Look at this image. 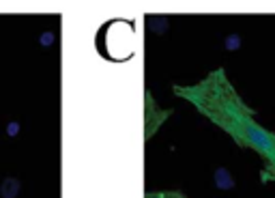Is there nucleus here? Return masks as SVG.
Masks as SVG:
<instances>
[{
	"mask_svg": "<svg viewBox=\"0 0 275 198\" xmlns=\"http://www.w3.org/2000/svg\"><path fill=\"white\" fill-rule=\"evenodd\" d=\"M144 198H187V194L179 192V189H164V192H147Z\"/></svg>",
	"mask_w": 275,
	"mask_h": 198,
	"instance_id": "4",
	"label": "nucleus"
},
{
	"mask_svg": "<svg viewBox=\"0 0 275 198\" xmlns=\"http://www.w3.org/2000/svg\"><path fill=\"white\" fill-rule=\"evenodd\" d=\"M215 185L222 189H230V187H234V179L226 168H217L215 170Z\"/></svg>",
	"mask_w": 275,
	"mask_h": 198,
	"instance_id": "3",
	"label": "nucleus"
},
{
	"mask_svg": "<svg viewBox=\"0 0 275 198\" xmlns=\"http://www.w3.org/2000/svg\"><path fill=\"white\" fill-rule=\"evenodd\" d=\"M172 116L170 108H159L151 91H144V140H151L157 134V129Z\"/></svg>",
	"mask_w": 275,
	"mask_h": 198,
	"instance_id": "2",
	"label": "nucleus"
},
{
	"mask_svg": "<svg viewBox=\"0 0 275 198\" xmlns=\"http://www.w3.org/2000/svg\"><path fill=\"white\" fill-rule=\"evenodd\" d=\"M172 91L176 97L189 101L200 114L224 129L239 147L252 149L266 162L275 160V134L256 121L254 110L234 89L224 67L209 71L193 84H174Z\"/></svg>",
	"mask_w": 275,
	"mask_h": 198,
	"instance_id": "1",
	"label": "nucleus"
},
{
	"mask_svg": "<svg viewBox=\"0 0 275 198\" xmlns=\"http://www.w3.org/2000/svg\"><path fill=\"white\" fill-rule=\"evenodd\" d=\"M260 181H262V183L275 181V160H273V162H266V166L260 170Z\"/></svg>",
	"mask_w": 275,
	"mask_h": 198,
	"instance_id": "5",
	"label": "nucleus"
},
{
	"mask_svg": "<svg viewBox=\"0 0 275 198\" xmlns=\"http://www.w3.org/2000/svg\"><path fill=\"white\" fill-rule=\"evenodd\" d=\"M18 187H20V183L15 179H7L5 183H3V196L5 198H13L15 192H18Z\"/></svg>",
	"mask_w": 275,
	"mask_h": 198,
	"instance_id": "6",
	"label": "nucleus"
}]
</instances>
